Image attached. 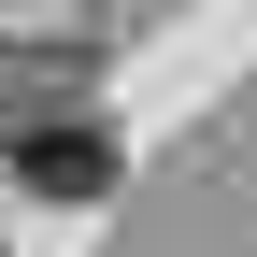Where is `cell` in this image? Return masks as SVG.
<instances>
[{"label": "cell", "instance_id": "cell-1", "mask_svg": "<svg viewBox=\"0 0 257 257\" xmlns=\"http://www.w3.org/2000/svg\"><path fill=\"white\" fill-rule=\"evenodd\" d=\"M15 186H29V200H114V128L29 114V128H15Z\"/></svg>", "mask_w": 257, "mask_h": 257}]
</instances>
